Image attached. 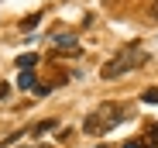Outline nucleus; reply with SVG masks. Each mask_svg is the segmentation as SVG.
<instances>
[{"label": "nucleus", "instance_id": "nucleus-3", "mask_svg": "<svg viewBox=\"0 0 158 148\" xmlns=\"http://www.w3.org/2000/svg\"><path fill=\"white\" fill-rule=\"evenodd\" d=\"M17 86H21V90H35V86H38V83H35V72H31V69L17 72Z\"/></svg>", "mask_w": 158, "mask_h": 148}, {"label": "nucleus", "instance_id": "nucleus-5", "mask_svg": "<svg viewBox=\"0 0 158 148\" xmlns=\"http://www.w3.org/2000/svg\"><path fill=\"white\" fill-rule=\"evenodd\" d=\"M141 100H144V104H158V90H144Z\"/></svg>", "mask_w": 158, "mask_h": 148}, {"label": "nucleus", "instance_id": "nucleus-6", "mask_svg": "<svg viewBox=\"0 0 158 148\" xmlns=\"http://www.w3.org/2000/svg\"><path fill=\"white\" fill-rule=\"evenodd\" d=\"M45 131H55V121H45V124L35 128V134H45Z\"/></svg>", "mask_w": 158, "mask_h": 148}, {"label": "nucleus", "instance_id": "nucleus-7", "mask_svg": "<svg viewBox=\"0 0 158 148\" xmlns=\"http://www.w3.org/2000/svg\"><path fill=\"white\" fill-rule=\"evenodd\" d=\"M124 148H144V141H127Z\"/></svg>", "mask_w": 158, "mask_h": 148}, {"label": "nucleus", "instance_id": "nucleus-4", "mask_svg": "<svg viewBox=\"0 0 158 148\" xmlns=\"http://www.w3.org/2000/svg\"><path fill=\"white\" fill-rule=\"evenodd\" d=\"M35 62H38V55H31V52H24V55L17 59V66H21V72H24V69H31Z\"/></svg>", "mask_w": 158, "mask_h": 148}, {"label": "nucleus", "instance_id": "nucleus-9", "mask_svg": "<svg viewBox=\"0 0 158 148\" xmlns=\"http://www.w3.org/2000/svg\"><path fill=\"white\" fill-rule=\"evenodd\" d=\"M100 148H103V145H100Z\"/></svg>", "mask_w": 158, "mask_h": 148}, {"label": "nucleus", "instance_id": "nucleus-8", "mask_svg": "<svg viewBox=\"0 0 158 148\" xmlns=\"http://www.w3.org/2000/svg\"><path fill=\"white\" fill-rule=\"evenodd\" d=\"M155 14H158V7H155Z\"/></svg>", "mask_w": 158, "mask_h": 148}, {"label": "nucleus", "instance_id": "nucleus-2", "mask_svg": "<svg viewBox=\"0 0 158 148\" xmlns=\"http://www.w3.org/2000/svg\"><path fill=\"white\" fill-rule=\"evenodd\" d=\"M144 62H148V52H141V48H127V52H117L107 66L100 69V76H103V79H120L124 72L138 69V66H144Z\"/></svg>", "mask_w": 158, "mask_h": 148}, {"label": "nucleus", "instance_id": "nucleus-1", "mask_svg": "<svg viewBox=\"0 0 158 148\" xmlns=\"http://www.w3.org/2000/svg\"><path fill=\"white\" fill-rule=\"evenodd\" d=\"M124 117H127V107H120V104H100V110H93L83 121V131L86 134H107V131H114L120 124Z\"/></svg>", "mask_w": 158, "mask_h": 148}]
</instances>
